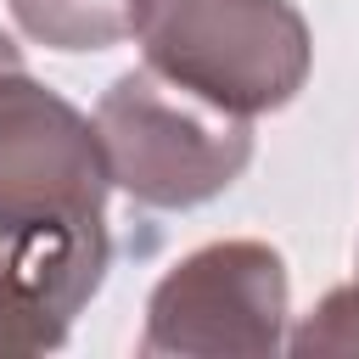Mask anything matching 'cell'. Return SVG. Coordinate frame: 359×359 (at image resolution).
Here are the masks:
<instances>
[{
	"label": "cell",
	"mask_w": 359,
	"mask_h": 359,
	"mask_svg": "<svg viewBox=\"0 0 359 359\" xmlns=\"http://www.w3.org/2000/svg\"><path fill=\"white\" fill-rule=\"evenodd\" d=\"M107 151L0 34V264L67 325L107 269Z\"/></svg>",
	"instance_id": "obj_1"
},
{
	"label": "cell",
	"mask_w": 359,
	"mask_h": 359,
	"mask_svg": "<svg viewBox=\"0 0 359 359\" xmlns=\"http://www.w3.org/2000/svg\"><path fill=\"white\" fill-rule=\"evenodd\" d=\"M146 67L252 118L309 79V28L286 0H129Z\"/></svg>",
	"instance_id": "obj_2"
},
{
	"label": "cell",
	"mask_w": 359,
	"mask_h": 359,
	"mask_svg": "<svg viewBox=\"0 0 359 359\" xmlns=\"http://www.w3.org/2000/svg\"><path fill=\"white\" fill-rule=\"evenodd\" d=\"M95 135L112 185L146 208L208 202L252 157V129L241 112L163 79L157 67H135L101 95Z\"/></svg>",
	"instance_id": "obj_3"
},
{
	"label": "cell",
	"mask_w": 359,
	"mask_h": 359,
	"mask_svg": "<svg viewBox=\"0 0 359 359\" xmlns=\"http://www.w3.org/2000/svg\"><path fill=\"white\" fill-rule=\"evenodd\" d=\"M286 269L264 241H213L151 292L140 353H275Z\"/></svg>",
	"instance_id": "obj_4"
},
{
	"label": "cell",
	"mask_w": 359,
	"mask_h": 359,
	"mask_svg": "<svg viewBox=\"0 0 359 359\" xmlns=\"http://www.w3.org/2000/svg\"><path fill=\"white\" fill-rule=\"evenodd\" d=\"M11 11L56 50H101L129 34V0H11Z\"/></svg>",
	"instance_id": "obj_5"
},
{
	"label": "cell",
	"mask_w": 359,
	"mask_h": 359,
	"mask_svg": "<svg viewBox=\"0 0 359 359\" xmlns=\"http://www.w3.org/2000/svg\"><path fill=\"white\" fill-rule=\"evenodd\" d=\"M67 325L50 320V309L0 264V353H39L56 348Z\"/></svg>",
	"instance_id": "obj_6"
},
{
	"label": "cell",
	"mask_w": 359,
	"mask_h": 359,
	"mask_svg": "<svg viewBox=\"0 0 359 359\" xmlns=\"http://www.w3.org/2000/svg\"><path fill=\"white\" fill-rule=\"evenodd\" d=\"M297 353H359V286L331 292L292 342Z\"/></svg>",
	"instance_id": "obj_7"
}]
</instances>
